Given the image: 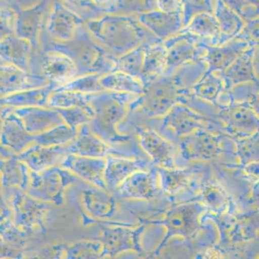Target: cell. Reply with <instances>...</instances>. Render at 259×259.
<instances>
[{
    "mask_svg": "<svg viewBox=\"0 0 259 259\" xmlns=\"http://www.w3.org/2000/svg\"><path fill=\"white\" fill-rule=\"evenodd\" d=\"M91 2L100 12L110 13L116 4L117 0H91Z\"/></svg>",
    "mask_w": 259,
    "mask_h": 259,
    "instance_id": "51",
    "label": "cell"
},
{
    "mask_svg": "<svg viewBox=\"0 0 259 259\" xmlns=\"http://www.w3.org/2000/svg\"><path fill=\"white\" fill-rule=\"evenodd\" d=\"M44 75L32 74L12 64H0V94L14 93L50 85Z\"/></svg>",
    "mask_w": 259,
    "mask_h": 259,
    "instance_id": "17",
    "label": "cell"
},
{
    "mask_svg": "<svg viewBox=\"0 0 259 259\" xmlns=\"http://www.w3.org/2000/svg\"><path fill=\"white\" fill-rule=\"evenodd\" d=\"M56 109L63 119L64 123L73 129H78L82 125L88 124L94 116V111L82 107Z\"/></svg>",
    "mask_w": 259,
    "mask_h": 259,
    "instance_id": "44",
    "label": "cell"
},
{
    "mask_svg": "<svg viewBox=\"0 0 259 259\" xmlns=\"http://www.w3.org/2000/svg\"><path fill=\"white\" fill-rule=\"evenodd\" d=\"M4 196L9 198L14 223L26 234L45 231V219L53 204L31 197L27 192L9 189Z\"/></svg>",
    "mask_w": 259,
    "mask_h": 259,
    "instance_id": "8",
    "label": "cell"
},
{
    "mask_svg": "<svg viewBox=\"0 0 259 259\" xmlns=\"http://www.w3.org/2000/svg\"><path fill=\"white\" fill-rule=\"evenodd\" d=\"M15 19L12 12L8 10H0V41L12 35L15 30Z\"/></svg>",
    "mask_w": 259,
    "mask_h": 259,
    "instance_id": "47",
    "label": "cell"
},
{
    "mask_svg": "<svg viewBox=\"0 0 259 259\" xmlns=\"http://www.w3.org/2000/svg\"><path fill=\"white\" fill-rule=\"evenodd\" d=\"M254 65H255V73H259V54L257 59L254 57Z\"/></svg>",
    "mask_w": 259,
    "mask_h": 259,
    "instance_id": "56",
    "label": "cell"
},
{
    "mask_svg": "<svg viewBox=\"0 0 259 259\" xmlns=\"http://www.w3.org/2000/svg\"><path fill=\"white\" fill-rule=\"evenodd\" d=\"M106 164V158L68 154L60 166L74 173L81 180L102 190H108L104 179Z\"/></svg>",
    "mask_w": 259,
    "mask_h": 259,
    "instance_id": "18",
    "label": "cell"
},
{
    "mask_svg": "<svg viewBox=\"0 0 259 259\" xmlns=\"http://www.w3.org/2000/svg\"><path fill=\"white\" fill-rule=\"evenodd\" d=\"M196 35L181 30L179 33L162 41L167 50V65L164 76H170L181 65L203 59L205 50Z\"/></svg>",
    "mask_w": 259,
    "mask_h": 259,
    "instance_id": "13",
    "label": "cell"
},
{
    "mask_svg": "<svg viewBox=\"0 0 259 259\" xmlns=\"http://www.w3.org/2000/svg\"><path fill=\"white\" fill-rule=\"evenodd\" d=\"M31 43L24 38L9 35L0 41V59L27 71Z\"/></svg>",
    "mask_w": 259,
    "mask_h": 259,
    "instance_id": "29",
    "label": "cell"
},
{
    "mask_svg": "<svg viewBox=\"0 0 259 259\" xmlns=\"http://www.w3.org/2000/svg\"><path fill=\"white\" fill-rule=\"evenodd\" d=\"M180 96L181 91L174 85L170 76H160L145 85L143 94L130 104L128 115L142 117V123L161 118L179 102Z\"/></svg>",
    "mask_w": 259,
    "mask_h": 259,
    "instance_id": "4",
    "label": "cell"
},
{
    "mask_svg": "<svg viewBox=\"0 0 259 259\" xmlns=\"http://www.w3.org/2000/svg\"><path fill=\"white\" fill-rule=\"evenodd\" d=\"M234 39L246 41L250 47H259V17L246 21L242 31Z\"/></svg>",
    "mask_w": 259,
    "mask_h": 259,
    "instance_id": "46",
    "label": "cell"
},
{
    "mask_svg": "<svg viewBox=\"0 0 259 259\" xmlns=\"http://www.w3.org/2000/svg\"><path fill=\"white\" fill-rule=\"evenodd\" d=\"M101 74L91 73L77 76L72 80L60 86L56 87L54 90L58 91H75L83 94H95L105 91L100 85Z\"/></svg>",
    "mask_w": 259,
    "mask_h": 259,
    "instance_id": "41",
    "label": "cell"
},
{
    "mask_svg": "<svg viewBox=\"0 0 259 259\" xmlns=\"http://www.w3.org/2000/svg\"><path fill=\"white\" fill-rule=\"evenodd\" d=\"M66 149L68 154L91 158H106L112 155L129 158L147 157L139 145L124 147L110 145L96 135L88 124L78 127L77 135L66 144Z\"/></svg>",
    "mask_w": 259,
    "mask_h": 259,
    "instance_id": "9",
    "label": "cell"
},
{
    "mask_svg": "<svg viewBox=\"0 0 259 259\" xmlns=\"http://www.w3.org/2000/svg\"><path fill=\"white\" fill-rule=\"evenodd\" d=\"M167 65V50L162 41L146 46L140 79L144 85L164 76Z\"/></svg>",
    "mask_w": 259,
    "mask_h": 259,
    "instance_id": "28",
    "label": "cell"
},
{
    "mask_svg": "<svg viewBox=\"0 0 259 259\" xmlns=\"http://www.w3.org/2000/svg\"><path fill=\"white\" fill-rule=\"evenodd\" d=\"M200 209L198 204L194 202H183L171 205L166 211L161 220H149L144 222L151 226H162L165 228L166 234L155 252L153 256H158L163 248L167 246L170 239L182 237L190 239L198 229V217Z\"/></svg>",
    "mask_w": 259,
    "mask_h": 259,
    "instance_id": "7",
    "label": "cell"
},
{
    "mask_svg": "<svg viewBox=\"0 0 259 259\" xmlns=\"http://www.w3.org/2000/svg\"><path fill=\"white\" fill-rule=\"evenodd\" d=\"M156 9L167 13L182 14V0H155Z\"/></svg>",
    "mask_w": 259,
    "mask_h": 259,
    "instance_id": "48",
    "label": "cell"
},
{
    "mask_svg": "<svg viewBox=\"0 0 259 259\" xmlns=\"http://www.w3.org/2000/svg\"><path fill=\"white\" fill-rule=\"evenodd\" d=\"M30 182V169L18 155L0 159V185L3 190L17 188L27 192Z\"/></svg>",
    "mask_w": 259,
    "mask_h": 259,
    "instance_id": "27",
    "label": "cell"
},
{
    "mask_svg": "<svg viewBox=\"0 0 259 259\" xmlns=\"http://www.w3.org/2000/svg\"><path fill=\"white\" fill-rule=\"evenodd\" d=\"M42 75L50 83L56 87L64 85L77 77V68L69 56L62 52L52 50L42 58Z\"/></svg>",
    "mask_w": 259,
    "mask_h": 259,
    "instance_id": "25",
    "label": "cell"
},
{
    "mask_svg": "<svg viewBox=\"0 0 259 259\" xmlns=\"http://www.w3.org/2000/svg\"><path fill=\"white\" fill-rule=\"evenodd\" d=\"M15 155L14 152L8 149L7 147H4V146L1 144V142H0V155H1L3 158H10V157H12V155Z\"/></svg>",
    "mask_w": 259,
    "mask_h": 259,
    "instance_id": "54",
    "label": "cell"
},
{
    "mask_svg": "<svg viewBox=\"0 0 259 259\" xmlns=\"http://www.w3.org/2000/svg\"><path fill=\"white\" fill-rule=\"evenodd\" d=\"M85 24L77 29L71 41L61 42L63 45L54 50L62 52L72 59L77 66V76L91 73L104 75L113 71L115 58L94 39Z\"/></svg>",
    "mask_w": 259,
    "mask_h": 259,
    "instance_id": "3",
    "label": "cell"
},
{
    "mask_svg": "<svg viewBox=\"0 0 259 259\" xmlns=\"http://www.w3.org/2000/svg\"><path fill=\"white\" fill-rule=\"evenodd\" d=\"M2 158H3V157L1 156V155H0V159H2Z\"/></svg>",
    "mask_w": 259,
    "mask_h": 259,
    "instance_id": "57",
    "label": "cell"
},
{
    "mask_svg": "<svg viewBox=\"0 0 259 259\" xmlns=\"http://www.w3.org/2000/svg\"><path fill=\"white\" fill-rule=\"evenodd\" d=\"M214 4L213 0H182V20L184 27L190 20L201 13L214 14Z\"/></svg>",
    "mask_w": 259,
    "mask_h": 259,
    "instance_id": "43",
    "label": "cell"
},
{
    "mask_svg": "<svg viewBox=\"0 0 259 259\" xmlns=\"http://www.w3.org/2000/svg\"><path fill=\"white\" fill-rule=\"evenodd\" d=\"M77 129H73L65 123L46 132L34 135V143L42 146L65 145L74 139Z\"/></svg>",
    "mask_w": 259,
    "mask_h": 259,
    "instance_id": "38",
    "label": "cell"
},
{
    "mask_svg": "<svg viewBox=\"0 0 259 259\" xmlns=\"http://www.w3.org/2000/svg\"><path fill=\"white\" fill-rule=\"evenodd\" d=\"M113 193L126 200L150 202L164 194L155 166L148 170H139L131 174Z\"/></svg>",
    "mask_w": 259,
    "mask_h": 259,
    "instance_id": "14",
    "label": "cell"
},
{
    "mask_svg": "<svg viewBox=\"0 0 259 259\" xmlns=\"http://www.w3.org/2000/svg\"><path fill=\"white\" fill-rule=\"evenodd\" d=\"M1 188L0 185V224L6 219L10 218V216L12 214V209L8 206L6 197L3 194V190Z\"/></svg>",
    "mask_w": 259,
    "mask_h": 259,
    "instance_id": "50",
    "label": "cell"
},
{
    "mask_svg": "<svg viewBox=\"0 0 259 259\" xmlns=\"http://www.w3.org/2000/svg\"><path fill=\"white\" fill-rule=\"evenodd\" d=\"M68 155L65 145L42 146L33 143L18 154V158L33 172H41L54 166L60 165Z\"/></svg>",
    "mask_w": 259,
    "mask_h": 259,
    "instance_id": "23",
    "label": "cell"
},
{
    "mask_svg": "<svg viewBox=\"0 0 259 259\" xmlns=\"http://www.w3.org/2000/svg\"><path fill=\"white\" fill-rule=\"evenodd\" d=\"M225 85L217 72H206L190 90V92L200 100L214 103Z\"/></svg>",
    "mask_w": 259,
    "mask_h": 259,
    "instance_id": "37",
    "label": "cell"
},
{
    "mask_svg": "<svg viewBox=\"0 0 259 259\" xmlns=\"http://www.w3.org/2000/svg\"><path fill=\"white\" fill-rule=\"evenodd\" d=\"M138 95L103 91L91 94L90 103L94 116L88 123L91 130L113 147L138 145L134 134L121 133L118 127L130 112V104Z\"/></svg>",
    "mask_w": 259,
    "mask_h": 259,
    "instance_id": "2",
    "label": "cell"
},
{
    "mask_svg": "<svg viewBox=\"0 0 259 259\" xmlns=\"http://www.w3.org/2000/svg\"><path fill=\"white\" fill-rule=\"evenodd\" d=\"M91 94H83V93L75 92V91L53 90L49 98L47 107L53 108V109L82 107L94 111V109L90 103Z\"/></svg>",
    "mask_w": 259,
    "mask_h": 259,
    "instance_id": "36",
    "label": "cell"
},
{
    "mask_svg": "<svg viewBox=\"0 0 259 259\" xmlns=\"http://www.w3.org/2000/svg\"><path fill=\"white\" fill-rule=\"evenodd\" d=\"M86 27L94 39L115 59L142 44L161 41L140 24L136 15L106 13L87 21Z\"/></svg>",
    "mask_w": 259,
    "mask_h": 259,
    "instance_id": "1",
    "label": "cell"
},
{
    "mask_svg": "<svg viewBox=\"0 0 259 259\" xmlns=\"http://www.w3.org/2000/svg\"><path fill=\"white\" fill-rule=\"evenodd\" d=\"M208 65L203 59L187 62L177 68L171 75L172 82L180 91H190L204 76Z\"/></svg>",
    "mask_w": 259,
    "mask_h": 259,
    "instance_id": "35",
    "label": "cell"
},
{
    "mask_svg": "<svg viewBox=\"0 0 259 259\" xmlns=\"http://www.w3.org/2000/svg\"><path fill=\"white\" fill-rule=\"evenodd\" d=\"M136 16L145 28L161 41L179 33L184 27L181 13H167L155 9Z\"/></svg>",
    "mask_w": 259,
    "mask_h": 259,
    "instance_id": "21",
    "label": "cell"
},
{
    "mask_svg": "<svg viewBox=\"0 0 259 259\" xmlns=\"http://www.w3.org/2000/svg\"><path fill=\"white\" fill-rule=\"evenodd\" d=\"M131 129L135 133L139 146L150 160L152 165L164 168L178 167V146L148 125H136Z\"/></svg>",
    "mask_w": 259,
    "mask_h": 259,
    "instance_id": "12",
    "label": "cell"
},
{
    "mask_svg": "<svg viewBox=\"0 0 259 259\" xmlns=\"http://www.w3.org/2000/svg\"><path fill=\"white\" fill-rule=\"evenodd\" d=\"M104 179L109 191L114 193L127 177L139 170H148L152 164L148 157H107Z\"/></svg>",
    "mask_w": 259,
    "mask_h": 259,
    "instance_id": "19",
    "label": "cell"
},
{
    "mask_svg": "<svg viewBox=\"0 0 259 259\" xmlns=\"http://www.w3.org/2000/svg\"><path fill=\"white\" fill-rule=\"evenodd\" d=\"M55 89V85L50 83L47 86L33 88L14 93L0 98V105L12 108L30 107V106H48L50 94Z\"/></svg>",
    "mask_w": 259,
    "mask_h": 259,
    "instance_id": "30",
    "label": "cell"
},
{
    "mask_svg": "<svg viewBox=\"0 0 259 259\" xmlns=\"http://www.w3.org/2000/svg\"><path fill=\"white\" fill-rule=\"evenodd\" d=\"M45 3H41L33 9L24 11L15 18V35L35 44L38 38L42 15L45 10Z\"/></svg>",
    "mask_w": 259,
    "mask_h": 259,
    "instance_id": "33",
    "label": "cell"
},
{
    "mask_svg": "<svg viewBox=\"0 0 259 259\" xmlns=\"http://www.w3.org/2000/svg\"><path fill=\"white\" fill-rule=\"evenodd\" d=\"M214 15L221 29L220 41L218 46L234 39L244 27L243 18L221 0H215Z\"/></svg>",
    "mask_w": 259,
    "mask_h": 259,
    "instance_id": "31",
    "label": "cell"
},
{
    "mask_svg": "<svg viewBox=\"0 0 259 259\" xmlns=\"http://www.w3.org/2000/svg\"><path fill=\"white\" fill-rule=\"evenodd\" d=\"M82 203L85 213L83 214V225H127L133 224L114 220L118 211V203L113 193L93 187L82 192Z\"/></svg>",
    "mask_w": 259,
    "mask_h": 259,
    "instance_id": "11",
    "label": "cell"
},
{
    "mask_svg": "<svg viewBox=\"0 0 259 259\" xmlns=\"http://www.w3.org/2000/svg\"><path fill=\"white\" fill-rule=\"evenodd\" d=\"M182 30L196 35L202 42L218 46L220 41L221 29L214 14L201 13L193 17Z\"/></svg>",
    "mask_w": 259,
    "mask_h": 259,
    "instance_id": "32",
    "label": "cell"
},
{
    "mask_svg": "<svg viewBox=\"0 0 259 259\" xmlns=\"http://www.w3.org/2000/svg\"><path fill=\"white\" fill-rule=\"evenodd\" d=\"M103 245L100 240H80L65 244L67 259L103 258Z\"/></svg>",
    "mask_w": 259,
    "mask_h": 259,
    "instance_id": "39",
    "label": "cell"
},
{
    "mask_svg": "<svg viewBox=\"0 0 259 259\" xmlns=\"http://www.w3.org/2000/svg\"><path fill=\"white\" fill-rule=\"evenodd\" d=\"M205 50L203 59L208 65V72H221L228 68L250 46L247 42L233 39L220 46H213L199 41Z\"/></svg>",
    "mask_w": 259,
    "mask_h": 259,
    "instance_id": "22",
    "label": "cell"
},
{
    "mask_svg": "<svg viewBox=\"0 0 259 259\" xmlns=\"http://www.w3.org/2000/svg\"><path fill=\"white\" fill-rule=\"evenodd\" d=\"M0 142L17 155L34 143V135L27 132L22 120L13 112V108L10 106H5L0 129Z\"/></svg>",
    "mask_w": 259,
    "mask_h": 259,
    "instance_id": "20",
    "label": "cell"
},
{
    "mask_svg": "<svg viewBox=\"0 0 259 259\" xmlns=\"http://www.w3.org/2000/svg\"><path fill=\"white\" fill-rule=\"evenodd\" d=\"M155 9V0H117L110 14L137 15Z\"/></svg>",
    "mask_w": 259,
    "mask_h": 259,
    "instance_id": "42",
    "label": "cell"
},
{
    "mask_svg": "<svg viewBox=\"0 0 259 259\" xmlns=\"http://www.w3.org/2000/svg\"><path fill=\"white\" fill-rule=\"evenodd\" d=\"M101 229L100 240L103 245V258H115L123 252L134 251L144 255L140 240L149 225L143 223L137 228L127 225H98Z\"/></svg>",
    "mask_w": 259,
    "mask_h": 259,
    "instance_id": "10",
    "label": "cell"
},
{
    "mask_svg": "<svg viewBox=\"0 0 259 259\" xmlns=\"http://www.w3.org/2000/svg\"><path fill=\"white\" fill-rule=\"evenodd\" d=\"M13 112L22 120L27 132L33 135L64 123L59 113L53 108L45 106L13 108Z\"/></svg>",
    "mask_w": 259,
    "mask_h": 259,
    "instance_id": "24",
    "label": "cell"
},
{
    "mask_svg": "<svg viewBox=\"0 0 259 259\" xmlns=\"http://www.w3.org/2000/svg\"><path fill=\"white\" fill-rule=\"evenodd\" d=\"M142 124L158 131L164 138L175 145L181 138L198 129L208 127V120L185 103L178 102L161 118L153 119Z\"/></svg>",
    "mask_w": 259,
    "mask_h": 259,
    "instance_id": "5",
    "label": "cell"
},
{
    "mask_svg": "<svg viewBox=\"0 0 259 259\" xmlns=\"http://www.w3.org/2000/svg\"><path fill=\"white\" fill-rule=\"evenodd\" d=\"M161 190L171 205L187 201L194 182L193 170L186 167L164 168L156 167Z\"/></svg>",
    "mask_w": 259,
    "mask_h": 259,
    "instance_id": "15",
    "label": "cell"
},
{
    "mask_svg": "<svg viewBox=\"0 0 259 259\" xmlns=\"http://www.w3.org/2000/svg\"><path fill=\"white\" fill-rule=\"evenodd\" d=\"M65 1L70 6L77 8V9L80 8V9H88L89 10L92 9L93 11L99 10L93 4L91 0H65Z\"/></svg>",
    "mask_w": 259,
    "mask_h": 259,
    "instance_id": "52",
    "label": "cell"
},
{
    "mask_svg": "<svg viewBox=\"0 0 259 259\" xmlns=\"http://www.w3.org/2000/svg\"><path fill=\"white\" fill-rule=\"evenodd\" d=\"M5 106L0 105V129H1L2 123H3V116H4Z\"/></svg>",
    "mask_w": 259,
    "mask_h": 259,
    "instance_id": "55",
    "label": "cell"
},
{
    "mask_svg": "<svg viewBox=\"0 0 259 259\" xmlns=\"http://www.w3.org/2000/svg\"><path fill=\"white\" fill-rule=\"evenodd\" d=\"M243 9L242 18L248 21L259 17V0H243Z\"/></svg>",
    "mask_w": 259,
    "mask_h": 259,
    "instance_id": "49",
    "label": "cell"
},
{
    "mask_svg": "<svg viewBox=\"0 0 259 259\" xmlns=\"http://www.w3.org/2000/svg\"><path fill=\"white\" fill-rule=\"evenodd\" d=\"M255 50L256 47H249L227 69L217 72L223 80L225 88H231L246 82L259 83L254 65Z\"/></svg>",
    "mask_w": 259,
    "mask_h": 259,
    "instance_id": "26",
    "label": "cell"
},
{
    "mask_svg": "<svg viewBox=\"0 0 259 259\" xmlns=\"http://www.w3.org/2000/svg\"><path fill=\"white\" fill-rule=\"evenodd\" d=\"M221 1L223 2L228 7L235 11L240 17L243 15V9H244L243 0H221Z\"/></svg>",
    "mask_w": 259,
    "mask_h": 259,
    "instance_id": "53",
    "label": "cell"
},
{
    "mask_svg": "<svg viewBox=\"0 0 259 259\" xmlns=\"http://www.w3.org/2000/svg\"><path fill=\"white\" fill-rule=\"evenodd\" d=\"M26 234L15 223L10 221L9 218L0 224V238L8 246L17 248L24 246Z\"/></svg>",
    "mask_w": 259,
    "mask_h": 259,
    "instance_id": "45",
    "label": "cell"
},
{
    "mask_svg": "<svg viewBox=\"0 0 259 259\" xmlns=\"http://www.w3.org/2000/svg\"><path fill=\"white\" fill-rule=\"evenodd\" d=\"M149 44H142L128 53L116 58L115 59L113 71H123L140 79L143 67L145 48Z\"/></svg>",
    "mask_w": 259,
    "mask_h": 259,
    "instance_id": "40",
    "label": "cell"
},
{
    "mask_svg": "<svg viewBox=\"0 0 259 259\" xmlns=\"http://www.w3.org/2000/svg\"><path fill=\"white\" fill-rule=\"evenodd\" d=\"M100 85L105 91L140 95L144 91L145 85L138 78L121 71H112L102 75Z\"/></svg>",
    "mask_w": 259,
    "mask_h": 259,
    "instance_id": "34",
    "label": "cell"
},
{
    "mask_svg": "<svg viewBox=\"0 0 259 259\" xmlns=\"http://www.w3.org/2000/svg\"><path fill=\"white\" fill-rule=\"evenodd\" d=\"M86 23V20L72 9L56 1L49 15L47 32L51 38L61 42L71 41L77 29Z\"/></svg>",
    "mask_w": 259,
    "mask_h": 259,
    "instance_id": "16",
    "label": "cell"
},
{
    "mask_svg": "<svg viewBox=\"0 0 259 259\" xmlns=\"http://www.w3.org/2000/svg\"><path fill=\"white\" fill-rule=\"evenodd\" d=\"M81 180L60 165L54 166L41 172L30 170V182L27 193L29 196L56 206L65 203L67 188Z\"/></svg>",
    "mask_w": 259,
    "mask_h": 259,
    "instance_id": "6",
    "label": "cell"
}]
</instances>
